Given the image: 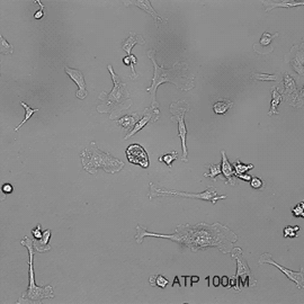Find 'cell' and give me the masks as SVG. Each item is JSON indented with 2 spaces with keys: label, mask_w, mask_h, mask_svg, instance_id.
<instances>
[{
  "label": "cell",
  "mask_w": 304,
  "mask_h": 304,
  "mask_svg": "<svg viewBox=\"0 0 304 304\" xmlns=\"http://www.w3.org/2000/svg\"><path fill=\"white\" fill-rule=\"evenodd\" d=\"M263 264L273 265V266L278 268V270H281L282 273L284 274L285 276L287 277L288 279H291V281L294 282L295 284H296V286H298L300 289L304 288V271H303V267L301 268V270H300V271L289 270H287V268L283 267L282 265L277 264L276 261H274L273 259H271V254L270 253H264L263 256L259 258V265H263Z\"/></svg>",
  "instance_id": "9"
},
{
  "label": "cell",
  "mask_w": 304,
  "mask_h": 304,
  "mask_svg": "<svg viewBox=\"0 0 304 304\" xmlns=\"http://www.w3.org/2000/svg\"><path fill=\"white\" fill-rule=\"evenodd\" d=\"M205 167H208L210 168V172H206V174H204L205 177H210L212 179H217V176H219L221 174V165H205Z\"/></svg>",
  "instance_id": "29"
},
{
  "label": "cell",
  "mask_w": 304,
  "mask_h": 304,
  "mask_svg": "<svg viewBox=\"0 0 304 304\" xmlns=\"http://www.w3.org/2000/svg\"><path fill=\"white\" fill-rule=\"evenodd\" d=\"M284 84H285V101L288 102V104L292 105L293 101H298V87H296L295 81L292 79L291 76H288L287 73H285V79H284ZM299 98H303L300 96Z\"/></svg>",
  "instance_id": "16"
},
{
  "label": "cell",
  "mask_w": 304,
  "mask_h": 304,
  "mask_svg": "<svg viewBox=\"0 0 304 304\" xmlns=\"http://www.w3.org/2000/svg\"><path fill=\"white\" fill-rule=\"evenodd\" d=\"M261 2H263L267 13L271 12L275 8H278V7H281V8H293V7L304 5L303 0H300V1L298 0H278V1L276 0H261Z\"/></svg>",
  "instance_id": "15"
},
{
  "label": "cell",
  "mask_w": 304,
  "mask_h": 304,
  "mask_svg": "<svg viewBox=\"0 0 304 304\" xmlns=\"http://www.w3.org/2000/svg\"><path fill=\"white\" fill-rule=\"evenodd\" d=\"M238 178H241L243 180H247V182H250V179H252V176L250 175H247V174H236V175Z\"/></svg>",
  "instance_id": "36"
},
{
  "label": "cell",
  "mask_w": 304,
  "mask_h": 304,
  "mask_svg": "<svg viewBox=\"0 0 304 304\" xmlns=\"http://www.w3.org/2000/svg\"><path fill=\"white\" fill-rule=\"evenodd\" d=\"M292 213L296 218H304V202L299 203L295 207H293Z\"/></svg>",
  "instance_id": "32"
},
{
  "label": "cell",
  "mask_w": 304,
  "mask_h": 304,
  "mask_svg": "<svg viewBox=\"0 0 304 304\" xmlns=\"http://www.w3.org/2000/svg\"><path fill=\"white\" fill-rule=\"evenodd\" d=\"M126 155L131 164L139 165L143 168L149 167V157H148L144 148L141 147L140 144H131L126 149Z\"/></svg>",
  "instance_id": "10"
},
{
  "label": "cell",
  "mask_w": 304,
  "mask_h": 304,
  "mask_svg": "<svg viewBox=\"0 0 304 304\" xmlns=\"http://www.w3.org/2000/svg\"><path fill=\"white\" fill-rule=\"evenodd\" d=\"M271 96H273V100H271L270 104V111L268 112V116H273L279 114V112L277 111V106L279 105V102L282 101L283 96L277 91V87H271Z\"/></svg>",
  "instance_id": "20"
},
{
  "label": "cell",
  "mask_w": 304,
  "mask_h": 304,
  "mask_svg": "<svg viewBox=\"0 0 304 304\" xmlns=\"http://www.w3.org/2000/svg\"><path fill=\"white\" fill-rule=\"evenodd\" d=\"M233 106V102L231 101H218L215 104L213 105V111L215 114H219V115H222L224 114L225 112H228L230 108H231Z\"/></svg>",
  "instance_id": "21"
},
{
  "label": "cell",
  "mask_w": 304,
  "mask_h": 304,
  "mask_svg": "<svg viewBox=\"0 0 304 304\" xmlns=\"http://www.w3.org/2000/svg\"><path fill=\"white\" fill-rule=\"evenodd\" d=\"M150 189H149V199L153 200L155 197H161V196H183V197H189V199H197V200H203V201H210L212 204L217 203L219 200H225L227 195H219L217 193V189L213 186H208L206 190L203 193L199 194H192V193H184L179 192V190L174 189H166L161 188L154 184L150 183Z\"/></svg>",
  "instance_id": "6"
},
{
  "label": "cell",
  "mask_w": 304,
  "mask_h": 304,
  "mask_svg": "<svg viewBox=\"0 0 304 304\" xmlns=\"http://www.w3.org/2000/svg\"><path fill=\"white\" fill-rule=\"evenodd\" d=\"M65 70L67 75H69V77L78 84V91L76 95L77 98H79V100H84V98L87 97L88 91L86 89V83H84V78L83 73H81L79 70L71 69L69 68V67H66Z\"/></svg>",
  "instance_id": "13"
},
{
  "label": "cell",
  "mask_w": 304,
  "mask_h": 304,
  "mask_svg": "<svg viewBox=\"0 0 304 304\" xmlns=\"http://www.w3.org/2000/svg\"><path fill=\"white\" fill-rule=\"evenodd\" d=\"M189 111V105L187 104L185 101H178L177 102L170 105V112L174 115V118H171V121H177L178 122V137L182 140V146H183V155L180 158V160L183 162H187V155H188V151H187L186 146V136H187V127L185 124V114Z\"/></svg>",
  "instance_id": "8"
},
{
  "label": "cell",
  "mask_w": 304,
  "mask_h": 304,
  "mask_svg": "<svg viewBox=\"0 0 304 304\" xmlns=\"http://www.w3.org/2000/svg\"><path fill=\"white\" fill-rule=\"evenodd\" d=\"M213 285H214V286H219V285H220V278H219L218 276H215V277L213 278Z\"/></svg>",
  "instance_id": "40"
},
{
  "label": "cell",
  "mask_w": 304,
  "mask_h": 304,
  "mask_svg": "<svg viewBox=\"0 0 304 304\" xmlns=\"http://www.w3.org/2000/svg\"><path fill=\"white\" fill-rule=\"evenodd\" d=\"M177 158H178V153H177V152L172 151V152H168V153L161 155V157H159V161H160V162H165V164L167 165L169 168H171L172 161L176 160V159H177Z\"/></svg>",
  "instance_id": "27"
},
{
  "label": "cell",
  "mask_w": 304,
  "mask_h": 304,
  "mask_svg": "<svg viewBox=\"0 0 304 304\" xmlns=\"http://www.w3.org/2000/svg\"><path fill=\"white\" fill-rule=\"evenodd\" d=\"M32 235H33L34 239H40L42 236V231H41V225L38 224L36 228L32 230Z\"/></svg>",
  "instance_id": "34"
},
{
  "label": "cell",
  "mask_w": 304,
  "mask_h": 304,
  "mask_svg": "<svg viewBox=\"0 0 304 304\" xmlns=\"http://www.w3.org/2000/svg\"><path fill=\"white\" fill-rule=\"evenodd\" d=\"M150 284L152 286H158L160 288H165L169 284V281L165 276H162V275H154V276H150Z\"/></svg>",
  "instance_id": "24"
},
{
  "label": "cell",
  "mask_w": 304,
  "mask_h": 304,
  "mask_svg": "<svg viewBox=\"0 0 304 304\" xmlns=\"http://www.w3.org/2000/svg\"><path fill=\"white\" fill-rule=\"evenodd\" d=\"M80 157L83 168L93 175L96 174L100 168L104 169L107 174H116L124 167V162L98 149L95 142H90L89 146L81 152Z\"/></svg>",
  "instance_id": "4"
},
{
  "label": "cell",
  "mask_w": 304,
  "mask_h": 304,
  "mask_svg": "<svg viewBox=\"0 0 304 304\" xmlns=\"http://www.w3.org/2000/svg\"><path fill=\"white\" fill-rule=\"evenodd\" d=\"M1 190L5 194H12L14 188H13V186L10 185V184H5V185H2Z\"/></svg>",
  "instance_id": "35"
},
{
  "label": "cell",
  "mask_w": 304,
  "mask_h": 304,
  "mask_svg": "<svg viewBox=\"0 0 304 304\" xmlns=\"http://www.w3.org/2000/svg\"><path fill=\"white\" fill-rule=\"evenodd\" d=\"M144 236L172 240V241L186 246L193 253L207 248H218L221 253H228L232 250L233 243L238 240V236L235 232L220 223L212 225L206 223H199L196 225L180 224L176 227L174 235L149 232L147 228L137 225L135 235L136 242L142 243Z\"/></svg>",
  "instance_id": "1"
},
{
  "label": "cell",
  "mask_w": 304,
  "mask_h": 304,
  "mask_svg": "<svg viewBox=\"0 0 304 304\" xmlns=\"http://www.w3.org/2000/svg\"><path fill=\"white\" fill-rule=\"evenodd\" d=\"M0 53H5V54H12V53L14 52V49L10 44L7 43V42L5 41V38H3L2 36H0Z\"/></svg>",
  "instance_id": "31"
},
{
  "label": "cell",
  "mask_w": 304,
  "mask_h": 304,
  "mask_svg": "<svg viewBox=\"0 0 304 304\" xmlns=\"http://www.w3.org/2000/svg\"><path fill=\"white\" fill-rule=\"evenodd\" d=\"M190 279H192V282H194V283H196V282L200 281V278L197 277V276H192V277H190Z\"/></svg>",
  "instance_id": "41"
},
{
  "label": "cell",
  "mask_w": 304,
  "mask_h": 304,
  "mask_svg": "<svg viewBox=\"0 0 304 304\" xmlns=\"http://www.w3.org/2000/svg\"><path fill=\"white\" fill-rule=\"evenodd\" d=\"M159 118H160V109H153L151 107L146 108L144 109V114L142 116V118H141L139 122L135 123V125L133 126L132 131H131V132L124 137V140H129L130 137H132L134 135V134L142 130L143 127L148 124V123L158 121Z\"/></svg>",
  "instance_id": "11"
},
{
  "label": "cell",
  "mask_w": 304,
  "mask_h": 304,
  "mask_svg": "<svg viewBox=\"0 0 304 304\" xmlns=\"http://www.w3.org/2000/svg\"><path fill=\"white\" fill-rule=\"evenodd\" d=\"M123 62H124L125 66H131V69H132V75H131V79H136V78L139 77V75H137L135 70H134V65H136L137 59L134 55L129 54L127 56H125L124 59H123Z\"/></svg>",
  "instance_id": "26"
},
{
  "label": "cell",
  "mask_w": 304,
  "mask_h": 304,
  "mask_svg": "<svg viewBox=\"0 0 304 304\" xmlns=\"http://www.w3.org/2000/svg\"><path fill=\"white\" fill-rule=\"evenodd\" d=\"M222 164H221V172L223 174V176L227 178V182L225 184H230V185H236V180H233V175H235V168L233 166L230 164L228 160L227 154H225V151L222 150Z\"/></svg>",
  "instance_id": "17"
},
{
  "label": "cell",
  "mask_w": 304,
  "mask_h": 304,
  "mask_svg": "<svg viewBox=\"0 0 304 304\" xmlns=\"http://www.w3.org/2000/svg\"><path fill=\"white\" fill-rule=\"evenodd\" d=\"M250 185H252L253 189H261L264 186V182L258 177H252V179H250Z\"/></svg>",
  "instance_id": "33"
},
{
  "label": "cell",
  "mask_w": 304,
  "mask_h": 304,
  "mask_svg": "<svg viewBox=\"0 0 304 304\" xmlns=\"http://www.w3.org/2000/svg\"><path fill=\"white\" fill-rule=\"evenodd\" d=\"M136 118H137L136 114L123 116L122 118L118 119V124L121 125L122 127H124V129L126 130L133 129V126L135 125V123H136Z\"/></svg>",
  "instance_id": "22"
},
{
  "label": "cell",
  "mask_w": 304,
  "mask_h": 304,
  "mask_svg": "<svg viewBox=\"0 0 304 304\" xmlns=\"http://www.w3.org/2000/svg\"><path fill=\"white\" fill-rule=\"evenodd\" d=\"M51 238V230L42 232V236L40 239H34L33 245L37 253H45L51 249V246L49 245V240Z\"/></svg>",
  "instance_id": "18"
},
{
  "label": "cell",
  "mask_w": 304,
  "mask_h": 304,
  "mask_svg": "<svg viewBox=\"0 0 304 304\" xmlns=\"http://www.w3.org/2000/svg\"><path fill=\"white\" fill-rule=\"evenodd\" d=\"M5 200H6V194L3 193L1 189H0V203L3 202V201H5Z\"/></svg>",
  "instance_id": "39"
},
{
  "label": "cell",
  "mask_w": 304,
  "mask_h": 304,
  "mask_svg": "<svg viewBox=\"0 0 304 304\" xmlns=\"http://www.w3.org/2000/svg\"><path fill=\"white\" fill-rule=\"evenodd\" d=\"M299 231H300V228L298 227V225H295V227H291V225H288V227H286L284 229V236L285 238H295V236H298L299 235Z\"/></svg>",
  "instance_id": "30"
},
{
  "label": "cell",
  "mask_w": 304,
  "mask_h": 304,
  "mask_svg": "<svg viewBox=\"0 0 304 304\" xmlns=\"http://www.w3.org/2000/svg\"><path fill=\"white\" fill-rule=\"evenodd\" d=\"M122 1L127 7L131 6V5H134V6L139 7V8H141V9H143L144 12H147L148 14H150V15L153 17L155 26L157 27H159V24L160 23H167V19L164 18V17H161L153 9V7L151 6L149 0H122Z\"/></svg>",
  "instance_id": "12"
},
{
  "label": "cell",
  "mask_w": 304,
  "mask_h": 304,
  "mask_svg": "<svg viewBox=\"0 0 304 304\" xmlns=\"http://www.w3.org/2000/svg\"><path fill=\"white\" fill-rule=\"evenodd\" d=\"M232 258L236 260V274L235 276L236 279V285L235 288L236 291H240L242 287H253L256 286L257 282L254 279V276L253 275L252 271H250V268L247 264V261L245 258H243L242 254V249L241 248H235L231 252Z\"/></svg>",
  "instance_id": "7"
},
{
  "label": "cell",
  "mask_w": 304,
  "mask_h": 304,
  "mask_svg": "<svg viewBox=\"0 0 304 304\" xmlns=\"http://www.w3.org/2000/svg\"><path fill=\"white\" fill-rule=\"evenodd\" d=\"M252 79L257 81H278L279 77L277 75H268V73H252Z\"/></svg>",
  "instance_id": "28"
},
{
  "label": "cell",
  "mask_w": 304,
  "mask_h": 304,
  "mask_svg": "<svg viewBox=\"0 0 304 304\" xmlns=\"http://www.w3.org/2000/svg\"><path fill=\"white\" fill-rule=\"evenodd\" d=\"M233 168H235V175L236 174H246L247 171H249L250 169H253L254 166L253 164L249 165H245L242 162H240V160L238 159L235 164H233Z\"/></svg>",
  "instance_id": "25"
},
{
  "label": "cell",
  "mask_w": 304,
  "mask_h": 304,
  "mask_svg": "<svg viewBox=\"0 0 304 304\" xmlns=\"http://www.w3.org/2000/svg\"><path fill=\"white\" fill-rule=\"evenodd\" d=\"M135 44L144 45L146 44V40H144L141 35L135 34L134 32H130V36L126 41L123 42L122 49L127 53V54H131V50H132V48Z\"/></svg>",
  "instance_id": "19"
},
{
  "label": "cell",
  "mask_w": 304,
  "mask_h": 304,
  "mask_svg": "<svg viewBox=\"0 0 304 304\" xmlns=\"http://www.w3.org/2000/svg\"><path fill=\"white\" fill-rule=\"evenodd\" d=\"M148 56L153 63V78H152L151 87L147 88L148 93L151 95V108L159 109V104L155 100V93H157L158 87L161 84L171 83L176 84V87L179 89L189 91L192 90L195 84H194V75L189 72L188 65L185 62H176L175 66L171 69H165L164 67L159 66L155 61V50L148 51Z\"/></svg>",
  "instance_id": "2"
},
{
  "label": "cell",
  "mask_w": 304,
  "mask_h": 304,
  "mask_svg": "<svg viewBox=\"0 0 304 304\" xmlns=\"http://www.w3.org/2000/svg\"><path fill=\"white\" fill-rule=\"evenodd\" d=\"M108 71L111 72L114 83V88L111 93L107 94L105 91L100 95V100L102 104L97 106V111L100 113H109L111 119H114L123 111L129 109L132 106V101L130 100V94L124 83H122L119 78L113 70V67L108 66Z\"/></svg>",
  "instance_id": "3"
},
{
  "label": "cell",
  "mask_w": 304,
  "mask_h": 304,
  "mask_svg": "<svg viewBox=\"0 0 304 304\" xmlns=\"http://www.w3.org/2000/svg\"><path fill=\"white\" fill-rule=\"evenodd\" d=\"M20 245L26 247L28 253H30V261H28V265H30V286H28L27 291L25 293H23L22 298L17 301V303L19 304L40 303L43 301L44 299H54V293H53V287L51 285L40 287V286H37L36 283H35L33 240L25 236V238L20 241Z\"/></svg>",
  "instance_id": "5"
},
{
  "label": "cell",
  "mask_w": 304,
  "mask_h": 304,
  "mask_svg": "<svg viewBox=\"0 0 304 304\" xmlns=\"http://www.w3.org/2000/svg\"><path fill=\"white\" fill-rule=\"evenodd\" d=\"M221 281H222V285H223L224 287H228L229 286V277L223 276L221 278Z\"/></svg>",
  "instance_id": "38"
},
{
  "label": "cell",
  "mask_w": 304,
  "mask_h": 304,
  "mask_svg": "<svg viewBox=\"0 0 304 304\" xmlns=\"http://www.w3.org/2000/svg\"><path fill=\"white\" fill-rule=\"evenodd\" d=\"M43 16H44V12H43V10H41V9L38 10V12H36V13L34 14V17H35V18H36V19L43 18Z\"/></svg>",
  "instance_id": "37"
},
{
  "label": "cell",
  "mask_w": 304,
  "mask_h": 304,
  "mask_svg": "<svg viewBox=\"0 0 304 304\" xmlns=\"http://www.w3.org/2000/svg\"><path fill=\"white\" fill-rule=\"evenodd\" d=\"M279 33L270 34L265 32V33H263V35H261L259 43L253 44V51L258 53V54H270V53L274 51L273 47L270 45L271 41H273L275 37H277Z\"/></svg>",
  "instance_id": "14"
},
{
  "label": "cell",
  "mask_w": 304,
  "mask_h": 304,
  "mask_svg": "<svg viewBox=\"0 0 304 304\" xmlns=\"http://www.w3.org/2000/svg\"><path fill=\"white\" fill-rule=\"evenodd\" d=\"M20 105H22V106H23V107H24V108H25L26 115H25V118H24V119H23V121L19 123V124H18V126H17V127H15V131H16V132H17V131H18V130L20 129V127H22V126L24 125V123H26V122L28 121V119H30V118H32V115H33V114H34V113H36V112H38V111H40V108H31V107H30V106H28V105H26V104H25V102H24V101H20Z\"/></svg>",
  "instance_id": "23"
}]
</instances>
